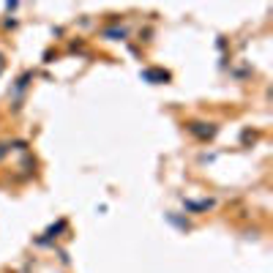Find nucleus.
<instances>
[{
  "label": "nucleus",
  "mask_w": 273,
  "mask_h": 273,
  "mask_svg": "<svg viewBox=\"0 0 273 273\" xmlns=\"http://www.w3.org/2000/svg\"><path fill=\"white\" fill-rule=\"evenodd\" d=\"M66 227H68V222H66V219H60L57 224H52V227L44 232V238H38V243H49V241H55V238H60V232Z\"/></svg>",
  "instance_id": "f257e3e1"
},
{
  "label": "nucleus",
  "mask_w": 273,
  "mask_h": 273,
  "mask_svg": "<svg viewBox=\"0 0 273 273\" xmlns=\"http://www.w3.org/2000/svg\"><path fill=\"white\" fill-rule=\"evenodd\" d=\"M183 205L189 213H202V211H208V208H213V200H186Z\"/></svg>",
  "instance_id": "f03ea898"
}]
</instances>
